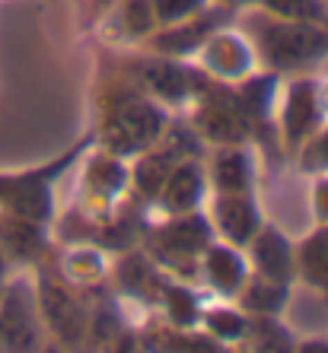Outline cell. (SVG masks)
I'll list each match as a JSON object with an SVG mask.
<instances>
[{"label":"cell","mask_w":328,"mask_h":353,"mask_svg":"<svg viewBox=\"0 0 328 353\" xmlns=\"http://www.w3.org/2000/svg\"><path fill=\"white\" fill-rule=\"evenodd\" d=\"M93 140V134L83 143H77L70 153H61L55 163L39 165L32 172H19V175H0V207L10 216L29 223H48L51 220V188L64 169L74 165V159L80 157L86 143Z\"/></svg>","instance_id":"cell-1"},{"label":"cell","mask_w":328,"mask_h":353,"mask_svg":"<svg viewBox=\"0 0 328 353\" xmlns=\"http://www.w3.org/2000/svg\"><path fill=\"white\" fill-rule=\"evenodd\" d=\"M41 341V315L35 296L26 283H13L0 293V347L7 350H32Z\"/></svg>","instance_id":"cell-2"},{"label":"cell","mask_w":328,"mask_h":353,"mask_svg":"<svg viewBox=\"0 0 328 353\" xmlns=\"http://www.w3.org/2000/svg\"><path fill=\"white\" fill-rule=\"evenodd\" d=\"M249 245H252L255 274L280 280V283L293 280V242L278 226H262V230L249 239Z\"/></svg>","instance_id":"cell-3"},{"label":"cell","mask_w":328,"mask_h":353,"mask_svg":"<svg viewBox=\"0 0 328 353\" xmlns=\"http://www.w3.org/2000/svg\"><path fill=\"white\" fill-rule=\"evenodd\" d=\"M213 223L220 236L230 242V245H249V239L262 230V216L255 210L252 197L242 191V194H220L213 201Z\"/></svg>","instance_id":"cell-4"},{"label":"cell","mask_w":328,"mask_h":353,"mask_svg":"<svg viewBox=\"0 0 328 353\" xmlns=\"http://www.w3.org/2000/svg\"><path fill=\"white\" fill-rule=\"evenodd\" d=\"M293 277L309 290L328 296V223L293 245Z\"/></svg>","instance_id":"cell-5"},{"label":"cell","mask_w":328,"mask_h":353,"mask_svg":"<svg viewBox=\"0 0 328 353\" xmlns=\"http://www.w3.org/2000/svg\"><path fill=\"white\" fill-rule=\"evenodd\" d=\"M204 277L213 290L226 299L242 290V283L249 280V268L242 261V255L236 252V245H207V255H204Z\"/></svg>","instance_id":"cell-6"},{"label":"cell","mask_w":328,"mask_h":353,"mask_svg":"<svg viewBox=\"0 0 328 353\" xmlns=\"http://www.w3.org/2000/svg\"><path fill=\"white\" fill-rule=\"evenodd\" d=\"M239 305H242V312L249 315H274L287 305V283H280V280H271V277H262V274H255L252 280L242 283V290L236 293Z\"/></svg>","instance_id":"cell-7"},{"label":"cell","mask_w":328,"mask_h":353,"mask_svg":"<svg viewBox=\"0 0 328 353\" xmlns=\"http://www.w3.org/2000/svg\"><path fill=\"white\" fill-rule=\"evenodd\" d=\"M201 191H204V185H201V172H197L195 165H182V169H175V172L166 179L163 204L173 207L169 214H189L191 207L201 201Z\"/></svg>","instance_id":"cell-8"},{"label":"cell","mask_w":328,"mask_h":353,"mask_svg":"<svg viewBox=\"0 0 328 353\" xmlns=\"http://www.w3.org/2000/svg\"><path fill=\"white\" fill-rule=\"evenodd\" d=\"M249 157L242 150H226V153H217V163H213V181H217V191L220 194H242L249 191Z\"/></svg>","instance_id":"cell-9"},{"label":"cell","mask_w":328,"mask_h":353,"mask_svg":"<svg viewBox=\"0 0 328 353\" xmlns=\"http://www.w3.org/2000/svg\"><path fill=\"white\" fill-rule=\"evenodd\" d=\"M160 296H163L166 309L173 312V325H179V328H191V325H197L201 312H197V299L191 296V290L179 287V283H163Z\"/></svg>","instance_id":"cell-10"},{"label":"cell","mask_w":328,"mask_h":353,"mask_svg":"<svg viewBox=\"0 0 328 353\" xmlns=\"http://www.w3.org/2000/svg\"><path fill=\"white\" fill-rule=\"evenodd\" d=\"M204 325L217 341H236V337L246 334V312H239V309H230V305H223V309H211L204 315Z\"/></svg>","instance_id":"cell-11"},{"label":"cell","mask_w":328,"mask_h":353,"mask_svg":"<svg viewBox=\"0 0 328 353\" xmlns=\"http://www.w3.org/2000/svg\"><path fill=\"white\" fill-rule=\"evenodd\" d=\"M262 3L287 19H312V23H325L328 19L322 0H262Z\"/></svg>","instance_id":"cell-12"},{"label":"cell","mask_w":328,"mask_h":353,"mask_svg":"<svg viewBox=\"0 0 328 353\" xmlns=\"http://www.w3.org/2000/svg\"><path fill=\"white\" fill-rule=\"evenodd\" d=\"M204 10V0H153V13L163 23H182Z\"/></svg>","instance_id":"cell-13"},{"label":"cell","mask_w":328,"mask_h":353,"mask_svg":"<svg viewBox=\"0 0 328 353\" xmlns=\"http://www.w3.org/2000/svg\"><path fill=\"white\" fill-rule=\"evenodd\" d=\"M312 204H316V216L319 223H328V179L316 181V191H312Z\"/></svg>","instance_id":"cell-14"},{"label":"cell","mask_w":328,"mask_h":353,"mask_svg":"<svg viewBox=\"0 0 328 353\" xmlns=\"http://www.w3.org/2000/svg\"><path fill=\"white\" fill-rule=\"evenodd\" d=\"M316 150H319V157L325 159V165H328V134H322V140L316 143Z\"/></svg>","instance_id":"cell-15"},{"label":"cell","mask_w":328,"mask_h":353,"mask_svg":"<svg viewBox=\"0 0 328 353\" xmlns=\"http://www.w3.org/2000/svg\"><path fill=\"white\" fill-rule=\"evenodd\" d=\"M3 274H7V255L0 252V277H3Z\"/></svg>","instance_id":"cell-16"},{"label":"cell","mask_w":328,"mask_h":353,"mask_svg":"<svg viewBox=\"0 0 328 353\" xmlns=\"http://www.w3.org/2000/svg\"><path fill=\"white\" fill-rule=\"evenodd\" d=\"M226 3H242V0H226Z\"/></svg>","instance_id":"cell-17"},{"label":"cell","mask_w":328,"mask_h":353,"mask_svg":"<svg viewBox=\"0 0 328 353\" xmlns=\"http://www.w3.org/2000/svg\"><path fill=\"white\" fill-rule=\"evenodd\" d=\"M0 293H3V287H0Z\"/></svg>","instance_id":"cell-18"}]
</instances>
